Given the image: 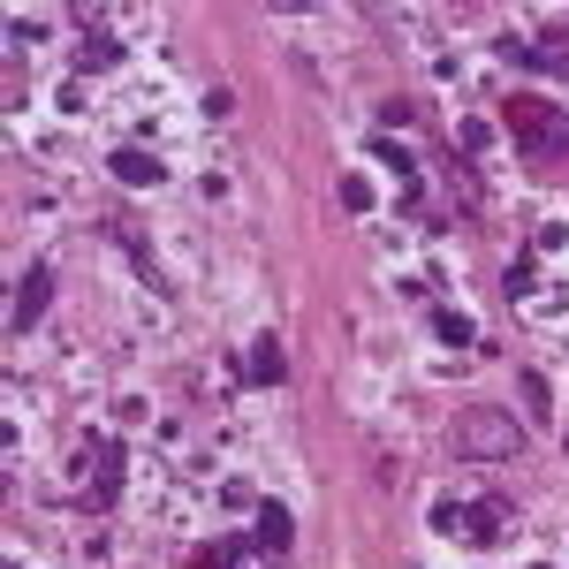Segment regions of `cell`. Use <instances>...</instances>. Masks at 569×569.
I'll return each instance as SVG.
<instances>
[{"label": "cell", "mask_w": 569, "mask_h": 569, "mask_svg": "<svg viewBox=\"0 0 569 569\" xmlns=\"http://www.w3.org/2000/svg\"><path fill=\"white\" fill-rule=\"evenodd\" d=\"M251 562V547H243V539H213V547H198V555H190V569H243Z\"/></svg>", "instance_id": "cell-8"}, {"label": "cell", "mask_w": 569, "mask_h": 569, "mask_svg": "<svg viewBox=\"0 0 569 569\" xmlns=\"http://www.w3.org/2000/svg\"><path fill=\"white\" fill-rule=\"evenodd\" d=\"M562 440H569V426H562Z\"/></svg>", "instance_id": "cell-15"}, {"label": "cell", "mask_w": 569, "mask_h": 569, "mask_svg": "<svg viewBox=\"0 0 569 569\" xmlns=\"http://www.w3.org/2000/svg\"><path fill=\"white\" fill-rule=\"evenodd\" d=\"M525 402H531V410H539V418L555 410V395H547V380H539V372H525Z\"/></svg>", "instance_id": "cell-14"}, {"label": "cell", "mask_w": 569, "mask_h": 569, "mask_svg": "<svg viewBox=\"0 0 569 569\" xmlns=\"http://www.w3.org/2000/svg\"><path fill=\"white\" fill-rule=\"evenodd\" d=\"M251 539H259L266 555H289V539H297V525H289V509H281V501H266L259 517H251Z\"/></svg>", "instance_id": "cell-5"}, {"label": "cell", "mask_w": 569, "mask_h": 569, "mask_svg": "<svg viewBox=\"0 0 569 569\" xmlns=\"http://www.w3.org/2000/svg\"><path fill=\"white\" fill-rule=\"evenodd\" d=\"M114 493H122V448L99 440V501H114Z\"/></svg>", "instance_id": "cell-9"}, {"label": "cell", "mask_w": 569, "mask_h": 569, "mask_svg": "<svg viewBox=\"0 0 569 569\" xmlns=\"http://www.w3.org/2000/svg\"><path fill=\"white\" fill-rule=\"evenodd\" d=\"M501 525H509V501H433V531L440 539H471V547H486Z\"/></svg>", "instance_id": "cell-3"}, {"label": "cell", "mask_w": 569, "mask_h": 569, "mask_svg": "<svg viewBox=\"0 0 569 569\" xmlns=\"http://www.w3.org/2000/svg\"><path fill=\"white\" fill-rule=\"evenodd\" d=\"M501 122H509V144H517V152H531V160L569 152V114L555 107V99H539V91H517V99L501 107Z\"/></svg>", "instance_id": "cell-1"}, {"label": "cell", "mask_w": 569, "mask_h": 569, "mask_svg": "<svg viewBox=\"0 0 569 569\" xmlns=\"http://www.w3.org/2000/svg\"><path fill=\"white\" fill-rule=\"evenodd\" d=\"M114 61H122V46H114V39H91L84 46V69H114Z\"/></svg>", "instance_id": "cell-12"}, {"label": "cell", "mask_w": 569, "mask_h": 569, "mask_svg": "<svg viewBox=\"0 0 569 569\" xmlns=\"http://www.w3.org/2000/svg\"><path fill=\"white\" fill-rule=\"evenodd\" d=\"M372 152H380V160H388V176H410V168H418V160H410V144H395V137H380V144H372Z\"/></svg>", "instance_id": "cell-11"}, {"label": "cell", "mask_w": 569, "mask_h": 569, "mask_svg": "<svg viewBox=\"0 0 569 569\" xmlns=\"http://www.w3.org/2000/svg\"><path fill=\"white\" fill-rule=\"evenodd\" d=\"M342 206H350V213H372V182L350 176V182H342Z\"/></svg>", "instance_id": "cell-13"}, {"label": "cell", "mask_w": 569, "mask_h": 569, "mask_svg": "<svg viewBox=\"0 0 569 569\" xmlns=\"http://www.w3.org/2000/svg\"><path fill=\"white\" fill-rule=\"evenodd\" d=\"M448 440H456L463 456H486V463H493V456H517V448H525V426H517L509 410H463V418L448 426Z\"/></svg>", "instance_id": "cell-2"}, {"label": "cell", "mask_w": 569, "mask_h": 569, "mask_svg": "<svg viewBox=\"0 0 569 569\" xmlns=\"http://www.w3.org/2000/svg\"><path fill=\"white\" fill-rule=\"evenodd\" d=\"M433 335H440V342H456V350H463V342H471V319H463V311H433Z\"/></svg>", "instance_id": "cell-10"}, {"label": "cell", "mask_w": 569, "mask_h": 569, "mask_svg": "<svg viewBox=\"0 0 569 569\" xmlns=\"http://www.w3.org/2000/svg\"><path fill=\"white\" fill-rule=\"evenodd\" d=\"M46 305H53V273L31 266V273H23V289H16V311H8V319H16V327H39Z\"/></svg>", "instance_id": "cell-4"}, {"label": "cell", "mask_w": 569, "mask_h": 569, "mask_svg": "<svg viewBox=\"0 0 569 569\" xmlns=\"http://www.w3.org/2000/svg\"><path fill=\"white\" fill-rule=\"evenodd\" d=\"M107 168H114V182H130V190H152V182L168 176V168H160V160H152V152H130V144H122V152H114V160H107Z\"/></svg>", "instance_id": "cell-6"}, {"label": "cell", "mask_w": 569, "mask_h": 569, "mask_svg": "<svg viewBox=\"0 0 569 569\" xmlns=\"http://www.w3.org/2000/svg\"><path fill=\"white\" fill-rule=\"evenodd\" d=\"M281 380H289V357H281L273 335H259L251 342V388H281Z\"/></svg>", "instance_id": "cell-7"}]
</instances>
